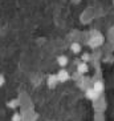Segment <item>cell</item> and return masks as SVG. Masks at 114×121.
<instances>
[{
	"mask_svg": "<svg viewBox=\"0 0 114 121\" xmlns=\"http://www.w3.org/2000/svg\"><path fill=\"white\" fill-rule=\"evenodd\" d=\"M3 82H4V77H3V76H0V85H1Z\"/></svg>",
	"mask_w": 114,
	"mask_h": 121,
	"instance_id": "ba28073f",
	"label": "cell"
},
{
	"mask_svg": "<svg viewBox=\"0 0 114 121\" xmlns=\"http://www.w3.org/2000/svg\"><path fill=\"white\" fill-rule=\"evenodd\" d=\"M77 69H78V72H81V73H85V72L88 71V65H86L85 63H81V64H78Z\"/></svg>",
	"mask_w": 114,
	"mask_h": 121,
	"instance_id": "5b68a950",
	"label": "cell"
},
{
	"mask_svg": "<svg viewBox=\"0 0 114 121\" xmlns=\"http://www.w3.org/2000/svg\"><path fill=\"white\" fill-rule=\"evenodd\" d=\"M57 61H58V64L61 67H65V65L68 64V57L66 56H58L57 57Z\"/></svg>",
	"mask_w": 114,
	"mask_h": 121,
	"instance_id": "3957f363",
	"label": "cell"
},
{
	"mask_svg": "<svg viewBox=\"0 0 114 121\" xmlns=\"http://www.w3.org/2000/svg\"><path fill=\"white\" fill-rule=\"evenodd\" d=\"M94 88H96L97 91H101L103 86H102V84H101V82H96V86H94Z\"/></svg>",
	"mask_w": 114,
	"mask_h": 121,
	"instance_id": "8992f818",
	"label": "cell"
},
{
	"mask_svg": "<svg viewBox=\"0 0 114 121\" xmlns=\"http://www.w3.org/2000/svg\"><path fill=\"white\" fill-rule=\"evenodd\" d=\"M102 43H103L102 36H101V35H94L92 39H90L89 45H90V47H98V45H101Z\"/></svg>",
	"mask_w": 114,
	"mask_h": 121,
	"instance_id": "6da1fadb",
	"label": "cell"
},
{
	"mask_svg": "<svg viewBox=\"0 0 114 121\" xmlns=\"http://www.w3.org/2000/svg\"><path fill=\"white\" fill-rule=\"evenodd\" d=\"M70 51L73 53H80L81 52V44L80 43H73L70 45Z\"/></svg>",
	"mask_w": 114,
	"mask_h": 121,
	"instance_id": "7a4b0ae2",
	"label": "cell"
},
{
	"mask_svg": "<svg viewBox=\"0 0 114 121\" xmlns=\"http://www.w3.org/2000/svg\"><path fill=\"white\" fill-rule=\"evenodd\" d=\"M68 72L66 71H61L60 73H58V78H60V81H65V80H68Z\"/></svg>",
	"mask_w": 114,
	"mask_h": 121,
	"instance_id": "277c9868",
	"label": "cell"
},
{
	"mask_svg": "<svg viewBox=\"0 0 114 121\" xmlns=\"http://www.w3.org/2000/svg\"><path fill=\"white\" fill-rule=\"evenodd\" d=\"M113 5H114V0H113Z\"/></svg>",
	"mask_w": 114,
	"mask_h": 121,
	"instance_id": "9c48e42d",
	"label": "cell"
},
{
	"mask_svg": "<svg viewBox=\"0 0 114 121\" xmlns=\"http://www.w3.org/2000/svg\"><path fill=\"white\" fill-rule=\"evenodd\" d=\"M82 59H84V60H88V59H89V55H88V53H84V55H82Z\"/></svg>",
	"mask_w": 114,
	"mask_h": 121,
	"instance_id": "52a82bcc",
	"label": "cell"
}]
</instances>
